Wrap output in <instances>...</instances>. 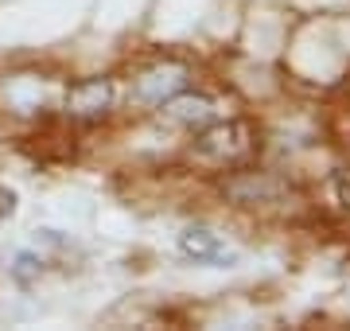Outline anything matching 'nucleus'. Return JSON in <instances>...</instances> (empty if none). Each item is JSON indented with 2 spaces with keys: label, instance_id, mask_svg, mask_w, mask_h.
Listing matches in <instances>:
<instances>
[{
  "label": "nucleus",
  "instance_id": "1",
  "mask_svg": "<svg viewBox=\"0 0 350 331\" xmlns=\"http://www.w3.org/2000/svg\"><path fill=\"white\" fill-rule=\"evenodd\" d=\"M253 153H257V129L250 121H211L199 129V137L191 144V160L211 172L238 168Z\"/></svg>",
  "mask_w": 350,
  "mask_h": 331
},
{
  "label": "nucleus",
  "instance_id": "2",
  "mask_svg": "<svg viewBox=\"0 0 350 331\" xmlns=\"http://www.w3.org/2000/svg\"><path fill=\"white\" fill-rule=\"evenodd\" d=\"M222 191L238 207H276V203H284L288 183L276 179L273 172H234L226 179Z\"/></svg>",
  "mask_w": 350,
  "mask_h": 331
},
{
  "label": "nucleus",
  "instance_id": "3",
  "mask_svg": "<svg viewBox=\"0 0 350 331\" xmlns=\"http://www.w3.org/2000/svg\"><path fill=\"white\" fill-rule=\"evenodd\" d=\"M113 109V82L109 78H86L75 82L66 94V114L75 121H101Z\"/></svg>",
  "mask_w": 350,
  "mask_h": 331
},
{
  "label": "nucleus",
  "instance_id": "4",
  "mask_svg": "<svg viewBox=\"0 0 350 331\" xmlns=\"http://www.w3.org/2000/svg\"><path fill=\"white\" fill-rule=\"evenodd\" d=\"M187 86V70L175 63H163V66H152L137 78L133 86V102L137 105H163L167 98H175L179 90Z\"/></svg>",
  "mask_w": 350,
  "mask_h": 331
},
{
  "label": "nucleus",
  "instance_id": "5",
  "mask_svg": "<svg viewBox=\"0 0 350 331\" xmlns=\"http://www.w3.org/2000/svg\"><path fill=\"white\" fill-rule=\"evenodd\" d=\"M163 114H167V121L183 129H202L214 121V102L206 94H175V98H167Z\"/></svg>",
  "mask_w": 350,
  "mask_h": 331
},
{
  "label": "nucleus",
  "instance_id": "6",
  "mask_svg": "<svg viewBox=\"0 0 350 331\" xmlns=\"http://www.w3.org/2000/svg\"><path fill=\"white\" fill-rule=\"evenodd\" d=\"M183 254H191V257H214V254H218V238H214L211 230H187V234H183Z\"/></svg>",
  "mask_w": 350,
  "mask_h": 331
},
{
  "label": "nucleus",
  "instance_id": "7",
  "mask_svg": "<svg viewBox=\"0 0 350 331\" xmlns=\"http://www.w3.org/2000/svg\"><path fill=\"white\" fill-rule=\"evenodd\" d=\"M331 187H335V203L342 207V211H350V168H338Z\"/></svg>",
  "mask_w": 350,
  "mask_h": 331
},
{
  "label": "nucleus",
  "instance_id": "8",
  "mask_svg": "<svg viewBox=\"0 0 350 331\" xmlns=\"http://www.w3.org/2000/svg\"><path fill=\"white\" fill-rule=\"evenodd\" d=\"M36 269H39L36 257H20V261H16V280H31L36 277Z\"/></svg>",
  "mask_w": 350,
  "mask_h": 331
},
{
  "label": "nucleus",
  "instance_id": "9",
  "mask_svg": "<svg viewBox=\"0 0 350 331\" xmlns=\"http://www.w3.org/2000/svg\"><path fill=\"white\" fill-rule=\"evenodd\" d=\"M12 191H4V187H0V215H8V211H12Z\"/></svg>",
  "mask_w": 350,
  "mask_h": 331
}]
</instances>
